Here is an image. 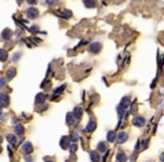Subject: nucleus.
Instances as JSON below:
<instances>
[{"label": "nucleus", "mask_w": 164, "mask_h": 162, "mask_svg": "<svg viewBox=\"0 0 164 162\" xmlns=\"http://www.w3.org/2000/svg\"><path fill=\"white\" fill-rule=\"evenodd\" d=\"M6 86V80L5 79H0V89H2Z\"/></svg>", "instance_id": "obj_27"}, {"label": "nucleus", "mask_w": 164, "mask_h": 162, "mask_svg": "<svg viewBox=\"0 0 164 162\" xmlns=\"http://www.w3.org/2000/svg\"><path fill=\"white\" fill-rule=\"evenodd\" d=\"M16 133H17L18 135L23 134V133H24V127L21 125H17L16 126Z\"/></svg>", "instance_id": "obj_23"}, {"label": "nucleus", "mask_w": 164, "mask_h": 162, "mask_svg": "<svg viewBox=\"0 0 164 162\" xmlns=\"http://www.w3.org/2000/svg\"><path fill=\"white\" fill-rule=\"evenodd\" d=\"M13 35V32L10 31V29H5L2 33H1V37L3 38V39H8V38H10Z\"/></svg>", "instance_id": "obj_10"}, {"label": "nucleus", "mask_w": 164, "mask_h": 162, "mask_svg": "<svg viewBox=\"0 0 164 162\" xmlns=\"http://www.w3.org/2000/svg\"><path fill=\"white\" fill-rule=\"evenodd\" d=\"M7 141L10 144H16V137H15V135L8 134V135H7Z\"/></svg>", "instance_id": "obj_16"}, {"label": "nucleus", "mask_w": 164, "mask_h": 162, "mask_svg": "<svg viewBox=\"0 0 164 162\" xmlns=\"http://www.w3.org/2000/svg\"><path fill=\"white\" fill-rule=\"evenodd\" d=\"M129 98L127 97H124L123 98V100H122V103H120V107H128L129 106Z\"/></svg>", "instance_id": "obj_14"}, {"label": "nucleus", "mask_w": 164, "mask_h": 162, "mask_svg": "<svg viewBox=\"0 0 164 162\" xmlns=\"http://www.w3.org/2000/svg\"><path fill=\"white\" fill-rule=\"evenodd\" d=\"M131 123H133V125L134 126L142 127V126H144V124H145V119H144L142 116H136V117H134V118H133Z\"/></svg>", "instance_id": "obj_1"}, {"label": "nucleus", "mask_w": 164, "mask_h": 162, "mask_svg": "<svg viewBox=\"0 0 164 162\" xmlns=\"http://www.w3.org/2000/svg\"><path fill=\"white\" fill-rule=\"evenodd\" d=\"M61 147L63 149V150H65V149H68L69 147V144H70V140L68 139V137H62V140H61Z\"/></svg>", "instance_id": "obj_8"}, {"label": "nucleus", "mask_w": 164, "mask_h": 162, "mask_svg": "<svg viewBox=\"0 0 164 162\" xmlns=\"http://www.w3.org/2000/svg\"><path fill=\"white\" fill-rule=\"evenodd\" d=\"M0 142H1V139H0Z\"/></svg>", "instance_id": "obj_32"}, {"label": "nucleus", "mask_w": 164, "mask_h": 162, "mask_svg": "<svg viewBox=\"0 0 164 162\" xmlns=\"http://www.w3.org/2000/svg\"><path fill=\"white\" fill-rule=\"evenodd\" d=\"M23 151H24L26 154L32 153V151H33V146H32V144L29 143V142L24 143V145H23Z\"/></svg>", "instance_id": "obj_6"}, {"label": "nucleus", "mask_w": 164, "mask_h": 162, "mask_svg": "<svg viewBox=\"0 0 164 162\" xmlns=\"http://www.w3.org/2000/svg\"><path fill=\"white\" fill-rule=\"evenodd\" d=\"M18 1H20V2H21V1H23V0H18Z\"/></svg>", "instance_id": "obj_31"}, {"label": "nucleus", "mask_w": 164, "mask_h": 162, "mask_svg": "<svg viewBox=\"0 0 164 162\" xmlns=\"http://www.w3.org/2000/svg\"><path fill=\"white\" fill-rule=\"evenodd\" d=\"M96 127H97V124H96V122H94V121H90L86 129H87V132H93V131L96 129Z\"/></svg>", "instance_id": "obj_11"}, {"label": "nucleus", "mask_w": 164, "mask_h": 162, "mask_svg": "<svg viewBox=\"0 0 164 162\" xmlns=\"http://www.w3.org/2000/svg\"><path fill=\"white\" fill-rule=\"evenodd\" d=\"M115 137H116V135H115V132H114V131H110V132H108L107 140H108L109 142H114V141H115Z\"/></svg>", "instance_id": "obj_15"}, {"label": "nucleus", "mask_w": 164, "mask_h": 162, "mask_svg": "<svg viewBox=\"0 0 164 162\" xmlns=\"http://www.w3.org/2000/svg\"><path fill=\"white\" fill-rule=\"evenodd\" d=\"M58 2V0H46V3L50 5V6H53V5H56Z\"/></svg>", "instance_id": "obj_25"}, {"label": "nucleus", "mask_w": 164, "mask_h": 162, "mask_svg": "<svg viewBox=\"0 0 164 162\" xmlns=\"http://www.w3.org/2000/svg\"><path fill=\"white\" fill-rule=\"evenodd\" d=\"M62 89H65V85H63L62 87H60V88H57L55 90V95H58L60 92H62Z\"/></svg>", "instance_id": "obj_26"}, {"label": "nucleus", "mask_w": 164, "mask_h": 162, "mask_svg": "<svg viewBox=\"0 0 164 162\" xmlns=\"http://www.w3.org/2000/svg\"><path fill=\"white\" fill-rule=\"evenodd\" d=\"M90 158H91L92 161L97 162L100 160V158H99V155H98V153L97 152H90Z\"/></svg>", "instance_id": "obj_17"}, {"label": "nucleus", "mask_w": 164, "mask_h": 162, "mask_svg": "<svg viewBox=\"0 0 164 162\" xmlns=\"http://www.w3.org/2000/svg\"><path fill=\"white\" fill-rule=\"evenodd\" d=\"M101 50V44L100 43H93L90 45V52L93 54H97L100 52Z\"/></svg>", "instance_id": "obj_3"}, {"label": "nucleus", "mask_w": 164, "mask_h": 162, "mask_svg": "<svg viewBox=\"0 0 164 162\" xmlns=\"http://www.w3.org/2000/svg\"><path fill=\"white\" fill-rule=\"evenodd\" d=\"M58 15H61L62 17H65V18H70L72 16V13L70 11V10H63L61 14H58Z\"/></svg>", "instance_id": "obj_18"}, {"label": "nucleus", "mask_w": 164, "mask_h": 162, "mask_svg": "<svg viewBox=\"0 0 164 162\" xmlns=\"http://www.w3.org/2000/svg\"><path fill=\"white\" fill-rule=\"evenodd\" d=\"M8 57V53L5 51V50H0V61H6Z\"/></svg>", "instance_id": "obj_13"}, {"label": "nucleus", "mask_w": 164, "mask_h": 162, "mask_svg": "<svg viewBox=\"0 0 164 162\" xmlns=\"http://www.w3.org/2000/svg\"><path fill=\"white\" fill-rule=\"evenodd\" d=\"M28 1V3H31V5H35L37 2V0H27Z\"/></svg>", "instance_id": "obj_29"}, {"label": "nucleus", "mask_w": 164, "mask_h": 162, "mask_svg": "<svg viewBox=\"0 0 164 162\" xmlns=\"http://www.w3.org/2000/svg\"><path fill=\"white\" fill-rule=\"evenodd\" d=\"M78 134H75V133H73L71 134V137H70V140H71V142H76L78 141Z\"/></svg>", "instance_id": "obj_24"}, {"label": "nucleus", "mask_w": 164, "mask_h": 162, "mask_svg": "<svg viewBox=\"0 0 164 162\" xmlns=\"http://www.w3.org/2000/svg\"><path fill=\"white\" fill-rule=\"evenodd\" d=\"M27 16L31 19H35L38 17V10L36 8H28L27 9Z\"/></svg>", "instance_id": "obj_2"}, {"label": "nucleus", "mask_w": 164, "mask_h": 162, "mask_svg": "<svg viewBox=\"0 0 164 162\" xmlns=\"http://www.w3.org/2000/svg\"><path fill=\"white\" fill-rule=\"evenodd\" d=\"M82 108L80 107H75L74 109H73V117L75 118V119H80L81 117H82Z\"/></svg>", "instance_id": "obj_4"}, {"label": "nucleus", "mask_w": 164, "mask_h": 162, "mask_svg": "<svg viewBox=\"0 0 164 162\" xmlns=\"http://www.w3.org/2000/svg\"><path fill=\"white\" fill-rule=\"evenodd\" d=\"M76 149H78L76 144H72V145H71V153H74V152L76 151Z\"/></svg>", "instance_id": "obj_28"}, {"label": "nucleus", "mask_w": 164, "mask_h": 162, "mask_svg": "<svg viewBox=\"0 0 164 162\" xmlns=\"http://www.w3.org/2000/svg\"><path fill=\"white\" fill-rule=\"evenodd\" d=\"M0 105H2V106L9 105V96L8 95H1L0 96Z\"/></svg>", "instance_id": "obj_5"}, {"label": "nucleus", "mask_w": 164, "mask_h": 162, "mask_svg": "<svg viewBox=\"0 0 164 162\" xmlns=\"http://www.w3.org/2000/svg\"><path fill=\"white\" fill-rule=\"evenodd\" d=\"M46 99V95L43 93V92H39L38 95L36 96V103L37 104H43Z\"/></svg>", "instance_id": "obj_9"}, {"label": "nucleus", "mask_w": 164, "mask_h": 162, "mask_svg": "<svg viewBox=\"0 0 164 162\" xmlns=\"http://www.w3.org/2000/svg\"><path fill=\"white\" fill-rule=\"evenodd\" d=\"M98 150L101 151V152H105V151L107 150V145H106V143H105V142L99 143V145H98Z\"/></svg>", "instance_id": "obj_19"}, {"label": "nucleus", "mask_w": 164, "mask_h": 162, "mask_svg": "<svg viewBox=\"0 0 164 162\" xmlns=\"http://www.w3.org/2000/svg\"><path fill=\"white\" fill-rule=\"evenodd\" d=\"M0 152H1V146H0Z\"/></svg>", "instance_id": "obj_30"}, {"label": "nucleus", "mask_w": 164, "mask_h": 162, "mask_svg": "<svg viewBox=\"0 0 164 162\" xmlns=\"http://www.w3.org/2000/svg\"><path fill=\"white\" fill-rule=\"evenodd\" d=\"M15 74H16V70H15V69H11V70H9V71L7 72V78H8V79H11V78L15 77Z\"/></svg>", "instance_id": "obj_20"}, {"label": "nucleus", "mask_w": 164, "mask_h": 162, "mask_svg": "<svg viewBox=\"0 0 164 162\" xmlns=\"http://www.w3.org/2000/svg\"><path fill=\"white\" fill-rule=\"evenodd\" d=\"M73 119H74V117H72V115L68 114V116H66V123H68V125H72Z\"/></svg>", "instance_id": "obj_21"}, {"label": "nucleus", "mask_w": 164, "mask_h": 162, "mask_svg": "<svg viewBox=\"0 0 164 162\" xmlns=\"http://www.w3.org/2000/svg\"><path fill=\"white\" fill-rule=\"evenodd\" d=\"M83 3L87 8H92L96 7V1L94 0H83Z\"/></svg>", "instance_id": "obj_12"}, {"label": "nucleus", "mask_w": 164, "mask_h": 162, "mask_svg": "<svg viewBox=\"0 0 164 162\" xmlns=\"http://www.w3.org/2000/svg\"><path fill=\"white\" fill-rule=\"evenodd\" d=\"M128 139V135L126 133H124V132H122V133H119L118 135H117V140H118V143H124V142H126Z\"/></svg>", "instance_id": "obj_7"}, {"label": "nucleus", "mask_w": 164, "mask_h": 162, "mask_svg": "<svg viewBox=\"0 0 164 162\" xmlns=\"http://www.w3.org/2000/svg\"><path fill=\"white\" fill-rule=\"evenodd\" d=\"M117 160H119V161H126V157L123 154V152H119V153H118Z\"/></svg>", "instance_id": "obj_22"}]
</instances>
